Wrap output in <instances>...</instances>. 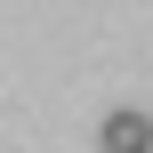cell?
Here are the masks:
<instances>
[{
  "mask_svg": "<svg viewBox=\"0 0 153 153\" xmlns=\"http://www.w3.org/2000/svg\"><path fill=\"white\" fill-rule=\"evenodd\" d=\"M97 145H105V153H153V113L113 105V113L97 121Z\"/></svg>",
  "mask_w": 153,
  "mask_h": 153,
  "instance_id": "1",
  "label": "cell"
}]
</instances>
